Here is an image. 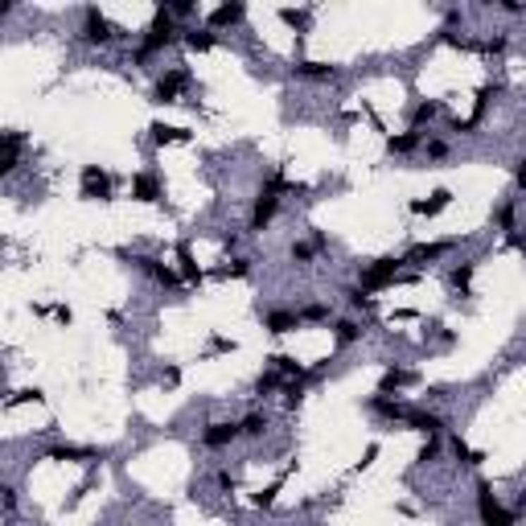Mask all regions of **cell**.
Here are the masks:
<instances>
[{"mask_svg":"<svg viewBox=\"0 0 526 526\" xmlns=\"http://www.w3.org/2000/svg\"><path fill=\"white\" fill-rule=\"evenodd\" d=\"M173 42H177V25H173V13L161 4V8H157V17H152V25H148V33H144L140 49H136V62L152 58V54H161V49L173 46Z\"/></svg>","mask_w":526,"mask_h":526,"instance_id":"obj_1","label":"cell"},{"mask_svg":"<svg viewBox=\"0 0 526 526\" xmlns=\"http://www.w3.org/2000/svg\"><path fill=\"white\" fill-rule=\"evenodd\" d=\"M477 518H481V526H514V514L494 498V485L485 477L477 481Z\"/></svg>","mask_w":526,"mask_h":526,"instance_id":"obj_2","label":"cell"},{"mask_svg":"<svg viewBox=\"0 0 526 526\" xmlns=\"http://www.w3.org/2000/svg\"><path fill=\"white\" fill-rule=\"evenodd\" d=\"M399 267H403V259L399 255H383V259H374L366 271H362V288L366 292H374V288H386L399 280Z\"/></svg>","mask_w":526,"mask_h":526,"instance_id":"obj_3","label":"cell"},{"mask_svg":"<svg viewBox=\"0 0 526 526\" xmlns=\"http://www.w3.org/2000/svg\"><path fill=\"white\" fill-rule=\"evenodd\" d=\"M111 37H120V29L91 4V8L82 13V42H87V46H107Z\"/></svg>","mask_w":526,"mask_h":526,"instance_id":"obj_4","label":"cell"},{"mask_svg":"<svg viewBox=\"0 0 526 526\" xmlns=\"http://www.w3.org/2000/svg\"><path fill=\"white\" fill-rule=\"evenodd\" d=\"M276 214H280V193L263 185V190L255 193V206H251V222H247V226H251L255 235H263V231L271 226V218H276Z\"/></svg>","mask_w":526,"mask_h":526,"instance_id":"obj_5","label":"cell"},{"mask_svg":"<svg viewBox=\"0 0 526 526\" xmlns=\"http://www.w3.org/2000/svg\"><path fill=\"white\" fill-rule=\"evenodd\" d=\"M78 193H82L87 202H111V177L99 165H87L82 177H78Z\"/></svg>","mask_w":526,"mask_h":526,"instance_id":"obj_6","label":"cell"},{"mask_svg":"<svg viewBox=\"0 0 526 526\" xmlns=\"http://www.w3.org/2000/svg\"><path fill=\"white\" fill-rule=\"evenodd\" d=\"M190 87V74L185 71H169L165 78H157V87H152V103H177V95Z\"/></svg>","mask_w":526,"mask_h":526,"instance_id":"obj_7","label":"cell"},{"mask_svg":"<svg viewBox=\"0 0 526 526\" xmlns=\"http://www.w3.org/2000/svg\"><path fill=\"white\" fill-rule=\"evenodd\" d=\"M243 432H239V424H231V420H214L210 428L202 432V444L206 448H226V444H235Z\"/></svg>","mask_w":526,"mask_h":526,"instance_id":"obj_8","label":"cell"},{"mask_svg":"<svg viewBox=\"0 0 526 526\" xmlns=\"http://www.w3.org/2000/svg\"><path fill=\"white\" fill-rule=\"evenodd\" d=\"M263 329L276 334V337H284V334H292V329H300V312H288V309L267 312V317H263Z\"/></svg>","mask_w":526,"mask_h":526,"instance_id":"obj_9","label":"cell"},{"mask_svg":"<svg viewBox=\"0 0 526 526\" xmlns=\"http://www.w3.org/2000/svg\"><path fill=\"white\" fill-rule=\"evenodd\" d=\"M132 197H136V202H161L165 190H161V181H157L152 173H136V177H132Z\"/></svg>","mask_w":526,"mask_h":526,"instance_id":"obj_10","label":"cell"},{"mask_svg":"<svg viewBox=\"0 0 526 526\" xmlns=\"http://www.w3.org/2000/svg\"><path fill=\"white\" fill-rule=\"evenodd\" d=\"M403 424L411 432H424V436H440V432H444V420H440L436 411H407Z\"/></svg>","mask_w":526,"mask_h":526,"instance_id":"obj_11","label":"cell"},{"mask_svg":"<svg viewBox=\"0 0 526 526\" xmlns=\"http://www.w3.org/2000/svg\"><path fill=\"white\" fill-rule=\"evenodd\" d=\"M440 111H444L440 99H424V103H415V107H411V132H424V123L440 120Z\"/></svg>","mask_w":526,"mask_h":526,"instance_id":"obj_12","label":"cell"},{"mask_svg":"<svg viewBox=\"0 0 526 526\" xmlns=\"http://www.w3.org/2000/svg\"><path fill=\"white\" fill-rule=\"evenodd\" d=\"M453 206V190H436L428 202H411V214H424V218H436L440 210Z\"/></svg>","mask_w":526,"mask_h":526,"instance_id":"obj_13","label":"cell"},{"mask_svg":"<svg viewBox=\"0 0 526 526\" xmlns=\"http://www.w3.org/2000/svg\"><path fill=\"white\" fill-rule=\"evenodd\" d=\"M370 411H374V415H383V420H391V424H395V420H407V407L399 403V399H391V395H370Z\"/></svg>","mask_w":526,"mask_h":526,"instance_id":"obj_14","label":"cell"},{"mask_svg":"<svg viewBox=\"0 0 526 526\" xmlns=\"http://www.w3.org/2000/svg\"><path fill=\"white\" fill-rule=\"evenodd\" d=\"M415 383V374L403 370V366H386L383 379H379V395H391V391H399V386H411Z\"/></svg>","mask_w":526,"mask_h":526,"instance_id":"obj_15","label":"cell"},{"mask_svg":"<svg viewBox=\"0 0 526 526\" xmlns=\"http://www.w3.org/2000/svg\"><path fill=\"white\" fill-rule=\"evenodd\" d=\"M448 247H453V243H415V247L407 251V259L420 263V267H428V263H432V259H440V255H444Z\"/></svg>","mask_w":526,"mask_h":526,"instance_id":"obj_16","label":"cell"},{"mask_svg":"<svg viewBox=\"0 0 526 526\" xmlns=\"http://www.w3.org/2000/svg\"><path fill=\"white\" fill-rule=\"evenodd\" d=\"M243 17H247L243 4H218L214 13H210V29H231V25H239Z\"/></svg>","mask_w":526,"mask_h":526,"instance_id":"obj_17","label":"cell"},{"mask_svg":"<svg viewBox=\"0 0 526 526\" xmlns=\"http://www.w3.org/2000/svg\"><path fill=\"white\" fill-rule=\"evenodd\" d=\"M292 71L300 78H312V82H334L337 78V66H329V62H296Z\"/></svg>","mask_w":526,"mask_h":526,"instance_id":"obj_18","label":"cell"},{"mask_svg":"<svg viewBox=\"0 0 526 526\" xmlns=\"http://www.w3.org/2000/svg\"><path fill=\"white\" fill-rule=\"evenodd\" d=\"M132 263H136L140 271H148V276H152L157 284H165V288H173V284H177V276H173V267H165V263H161V259H148V255H140V259H132Z\"/></svg>","mask_w":526,"mask_h":526,"instance_id":"obj_19","label":"cell"},{"mask_svg":"<svg viewBox=\"0 0 526 526\" xmlns=\"http://www.w3.org/2000/svg\"><path fill=\"white\" fill-rule=\"evenodd\" d=\"M21 148H25V136L21 132H4V173H13V169L21 165Z\"/></svg>","mask_w":526,"mask_h":526,"instance_id":"obj_20","label":"cell"},{"mask_svg":"<svg viewBox=\"0 0 526 526\" xmlns=\"http://www.w3.org/2000/svg\"><path fill=\"white\" fill-rule=\"evenodd\" d=\"M420 140H424V132H411V128H407L403 136H391V140H386V152L407 157V152H415V148H420Z\"/></svg>","mask_w":526,"mask_h":526,"instance_id":"obj_21","label":"cell"},{"mask_svg":"<svg viewBox=\"0 0 526 526\" xmlns=\"http://www.w3.org/2000/svg\"><path fill=\"white\" fill-rule=\"evenodd\" d=\"M148 132H152V140H157V144H185V140H190L185 128H169V123H152Z\"/></svg>","mask_w":526,"mask_h":526,"instance_id":"obj_22","label":"cell"},{"mask_svg":"<svg viewBox=\"0 0 526 526\" xmlns=\"http://www.w3.org/2000/svg\"><path fill=\"white\" fill-rule=\"evenodd\" d=\"M334 337H337V345H354L362 337V325L350 321V317H341V321H334Z\"/></svg>","mask_w":526,"mask_h":526,"instance_id":"obj_23","label":"cell"},{"mask_svg":"<svg viewBox=\"0 0 526 526\" xmlns=\"http://www.w3.org/2000/svg\"><path fill=\"white\" fill-rule=\"evenodd\" d=\"M239 432L247 436V440H259L263 432H267V415H263V411H251V415H243V420H239Z\"/></svg>","mask_w":526,"mask_h":526,"instance_id":"obj_24","label":"cell"},{"mask_svg":"<svg viewBox=\"0 0 526 526\" xmlns=\"http://www.w3.org/2000/svg\"><path fill=\"white\" fill-rule=\"evenodd\" d=\"M185 46L197 49V54H206V49L218 46V37H214V33H206V29H185Z\"/></svg>","mask_w":526,"mask_h":526,"instance_id":"obj_25","label":"cell"},{"mask_svg":"<svg viewBox=\"0 0 526 526\" xmlns=\"http://www.w3.org/2000/svg\"><path fill=\"white\" fill-rule=\"evenodd\" d=\"M177 259H181V271H185V280H190V284H202V271H197V263H193L190 243H181V247H177Z\"/></svg>","mask_w":526,"mask_h":526,"instance_id":"obj_26","label":"cell"},{"mask_svg":"<svg viewBox=\"0 0 526 526\" xmlns=\"http://www.w3.org/2000/svg\"><path fill=\"white\" fill-rule=\"evenodd\" d=\"M271 362H276V370H280V374H288V379H309V370L292 358V354H276Z\"/></svg>","mask_w":526,"mask_h":526,"instance_id":"obj_27","label":"cell"},{"mask_svg":"<svg viewBox=\"0 0 526 526\" xmlns=\"http://www.w3.org/2000/svg\"><path fill=\"white\" fill-rule=\"evenodd\" d=\"M87 456H95L91 448H78V444H58V448H49V460H87Z\"/></svg>","mask_w":526,"mask_h":526,"instance_id":"obj_28","label":"cell"},{"mask_svg":"<svg viewBox=\"0 0 526 526\" xmlns=\"http://www.w3.org/2000/svg\"><path fill=\"white\" fill-rule=\"evenodd\" d=\"M341 296H345V305H350V309H370V305H374V300H370V292H366V288H362V284L345 288Z\"/></svg>","mask_w":526,"mask_h":526,"instance_id":"obj_29","label":"cell"},{"mask_svg":"<svg viewBox=\"0 0 526 526\" xmlns=\"http://www.w3.org/2000/svg\"><path fill=\"white\" fill-rule=\"evenodd\" d=\"M469 284H473V263H460V267H453V288L460 292V296H469Z\"/></svg>","mask_w":526,"mask_h":526,"instance_id":"obj_30","label":"cell"},{"mask_svg":"<svg viewBox=\"0 0 526 526\" xmlns=\"http://www.w3.org/2000/svg\"><path fill=\"white\" fill-rule=\"evenodd\" d=\"M280 21L292 25L296 33H305V29H309V13H305V8H280Z\"/></svg>","mask_w":526,"mask_h":526,"instance_id":"obj_31","label":"cell"},{"mask_svg":"<svg viewBox=\"0 0 526 526\" xmlns=\"http://www.w3.org/2000/svg\"><path fill=\"white\" fill-rule=\"evenodd\" d=\"M280 391H284V403H288V407H296L300 399H305V379H288Z\"/></svg>","mask_w":526,"mask_h":526,"instance_id":"obj_32","label":"cell"},{"mask_svg":"<svg viewBox=\"0 0 526 526\" xmlns=\"http://www.w3.org/2000/svg\"><path fill=\"white\" fill-rule=\"evenodd\" d=\"M453 453H456V460H460V465H481V460H485V456H481V453H473V448H469V444H465L460 436L453 440Z\"/></svg>","mask_w":526,"mask_h":526,"instance_id":"obj_33","label":"cell"},{"mask_svg":"<svg viewBox=\"0 0 526 526\" xmlns=\"http://www.w3.org/2000/svg\"><path fill=\"white\" fill-rule=\"evenodd\" d=\"M288 255H292V263H312V255H317V247H312V243H292V247H288Z\"/></svg>","mask_w":526,"mask_h":526,"instance_id":"obj_34","label":"cell"},{"mask_svg":"<svg viewBox=\"0 0 526 526\" xmlns=\"http://www.w3.org/2000/svg\"><path fill=\"white\" fill-rule=\"evenodd\" d=\"M300 321H329V305H321V300H312L300 309Z\"/></svg>","mask_w":526,"mask_h":526,"instance_id":"obj_35","label":"cell"},{"mask_svg":"<svg viewBox=\"0 0 526 526\" xmlns=\"http://www.w3.org/2000/svg\"><path fill=\"white\" fill-rule=\"evenodd\" d=\"M276 494H280V481H276V485H267V489H263V494H255V498H251V502L259 506V510H271V506H276Z\"/></svg>","mask_w":526,"mask_h":526,"instance_id":"obj_36","label":"cell"},{"mask_svg":"<svg viewBox=\"0 0 526 526\" xmlns=\"http://www.w3.org/2000/svg\"><path fill=\"white\" fill-rule=\"evenodd\" d=\"M498 226H502L506 235L514 231V202H502V206H498Z\"/></svg>","mask_w":526,"mask_h":526,"instance_id":"obj_37","label":"cell"},{"mask_svg":"<svg viewBox=\"0 0 526 526\" xmlns=\"http://www.w3.org/2000/svg\"><path fill=\"white\" fill-rule=\"evenodd\" d=\"M276 386H284V383H280V374H259V379H255V395H271Z\"/></svg>","mask_w":526,"mask_h":526,"instance_id":"obj_38","label":"cell"},{"mask_svg":"<svg viewBox=\"0 0 526 526\" xmlns=\"http://www.w3.org/2000/svg\"><path fill=\"white\" fill-rule=\"evenodd\" d=\"M424 152H428V161H444V157H448V144H444V140H428Z\"/></svg>","mask_w":526,"mask_h":526,"instance_id":"obj_39","label":"cell"},{"mask_svg":"<svg viewBox=\"0 0 526 526\" xmlns=\"http://www.w3.org/2000/svg\"><path fill=\"white\" fill-rule=\"evenodd\" d=\"M436 453H440V436H428V444L420 448V460L428 465V460H436Z\"/></svg>","mask_w":526,"mask_h":526,"instance_id":"obj_40","label":"cell"},{"mask_svg":"<svg viewBox=\"0 0 526 526\" xmlns=\"http://www.w3.org/2000/svg\"><path fill=\"white\" fill-rule=\"evenodd\" d=\"M169 13H173V21H177V17H193V13H197V8H193L190 0H177V4H165Z\"/></svg>","mask_w":526,"mask_h":526,"instance_id":"obj_41","label":"cell"},{"mask_svg":"<svg viewBox=\"0 0 526 526\" xmlns=\"http://www.w3.org/2000/svg\"><path fill=\"white\" fill-rule=\"evenodd\" d=\"M251 271V259H231V267H226V276H247Z\"/></svg>","mask_w":526,"mask_h":526,"instance_id":"obj_42","label":"cell"},{"mask_svg":"<svg viewBox=\"0 0 526 526\" xmlns=\"http://www.w3.org/2000/svg\"><path fill=\"white\" fill-rule=\"evenodd\" d=\"M514 185H518V190H526V157L514 165Z\"/></svg>","mask_w":526,"mask_h":526,"instance_id":"obj_43","label":"cell"},{"mask_svg":"<svg viewBox=\"0 0 526 526\" xmlns=\"http://www.w3.org/2000/svg\"><path fill=\"white\" fill-rule=\"evenodd\" d=\"M4 510H8V514L17 510V489H13V485H4Z\"/></svg>","mask_w":526,"mask_h":526,"instance_id":"obj_44","label":"cell"},{"mask_svg":"<svg viewBox=\"0 0 526 526\" xmlns=\"http://www.w3.org/2000/svg\"><path fill=\"white\" fill-rule=\"evenodd\" d=\"M165 383H169V386L181 383V370H177V366H169V370H165Z\"/></svg>","mask_w":526,"mask_h":526,"instance_id":"obj_45","label":"cell"}]
</instances>
